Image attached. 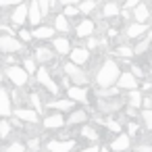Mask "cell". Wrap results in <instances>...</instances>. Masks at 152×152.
I'll list each match as a JSON object with an SVG mask.
<instances>
[{"instance_id":"37","label":"cell","mask_w":152,"mask_h":152,"mask_svg":"<svg viewBox=\"0 0 152 152\" xmlns=\"http://www.w3.org/2000/svg\"><path fill=\"white\" fill-rule=\"evenodd\" d=\"M40 2V7H42V13L46 15L48 11H50V7H52V0H38Z\"/></svg>"},{"instance_id":"23","label":"cell","mask_w":152,"mask_h":152,"mask_svg":"<svg viewBox=\"0 0 152 152\" xmlns=\"http://www.w3.org/2000/svg\"><path fill=\"white\" fill-rule=\"evenodd\" d=\"M36 58H38L40 63H50V61L54 58V54H52L50 48H38V50H36Z\"/></svg>"},{"instance_id":"21","label":"cell","mask_w":152,"mask_h":152,"mask_svg":"<svg viewBox=\"0 0 152 152\" xmlns=\"http://www.w3.org/2000/svg\"><path fill=\"white\" fill-rule=\"evenodd\" d=\"M73 104H75L73 98H63V100H54V102H50L48 106H50V108H56V110H71Z\"/></svg>"},{"instance_id":"12","label":"cell","mask_w":152,"mask_h":152,"mask_svg":"<svg viewBox=\"0 0 152 152\" xmlns=\"http://www.w3.org/2000/svg\"><path fill=\"white\" fill-rule=\"evenodd\" d=\"M15 117L34 125V123L38 121V110H31V108H17V110H15Z\"/></svg>"},{"instance_id":"52","label":"cell","mask_w":152,"mask_h":152,"mask_svg":"<svg viewBox=\"0 0 152 152\" xmlns=\"http://www.w3.org/2000/svg\"><path fill=\"white\" fill-rule=\"evenodd\" d=\"M115 2H117V0H115Z\"/></svg>"},{"instance_id":"5","label":"cell","mask_w":152,"mask_h":152,"mask_svg":"<svg viewBox=\"0 0 152 152\" xmlns=\"http://www.w3.org/2000/svg\"><path fill=\"white\" fill-rule=\"evenodd\" d=\"M38 81L50 92V94H56L58 92V86H56V81L50 77V73L46 71V69H38Z\"/></svg>"},{"instance_id":"9","label":"cell","mask_w":152,"mask_h":152,"mask_svg":"<svg viewBox=\"0 0 152 152\" xmlns=\"http://www.w3.org/2000/svg\"><path fill=\"white\" fill-rule=\"evenodd\" d=\"M73 146H75V142H73V140H67V142L52 140V142H48L46 150H48V152H71V150H73Z\"/></svg>"},{"instance_id":"35","label":"cell","mask_w":152,"mask_h":152,"mask_svg":"<svg viewBox=\"0 0 152 152\" xmlns=\"http://www.w3.org/2000/svg\"><path fill=\"white\" fill-rule=\"evenodd\" d=\"M25 71H27V73H38V69H36V63H34L31 58H25Z\"/></svg>"},{"instance_id":"16","label":"cell","mask_w":152,"mask_h":152,"mask_svg":"<svg viewBox=\"0 0 152 152\" xmlns=\"http://www.w3.org/2000/svg\"><path fill=\"white\" fill-rule=\"evenodd\" d=\"M42 7H40V2H38V0H34V2H31V7H29V23L31 25H38L40 21H42Z\"/></svg>"},{"instance_id":"30","label":"cell","mask_w":152,"mask_h":152,"mask_svg":"<svg viewBox=\"0 0 152 152\" xmlns=\"http://www.w3.org/2000/svg\"><path fill=\"white\" fill-rule=\"evenodd\" d=\"M142 121H144V125L152 131V108H146V110L142 113Z\"/></svg>"},{"instance_id":"36","label":"cell","mask_w":152,"mask_h":152,"mask_svg":"<svg viewBox=\"0 0 152 152\" xmlns=\"http://www.w3.org/2000/svg\"><path fill=\"white\" fill-rule=\"evenodd\" d=\"M7 152H25V146L23 144H11L7 148Z\"/></svg>"},{"instance_id":"2","label":"cell","mask_w":152,"mask_h":152,"mask_svg":"<svg viewBox=\"0 0 152 152\" xmlns=\"http://www.w3.org/2000/svg\"><path fill=\"white\" fill-rule=\"evenodd\" d=\"M63 71H65V75H67V77H71V79L75 81V86H83V83L88 81V75H86V73H83V71L73 63V61H71V63H67Z\"/></svg>"},{"instance_id":"18","label":"cell","mask_w":152,"mask_h":152,"mask_svg":"<svg viewBox=\"0 0 152 152\" xmlns=\"http://www.w3.org/2000/svg\"><path fill=\"white\" fill-rule=\"evenodd\" d=\"M7 115H11V98L7 90L0 88V117H7Z\"/></svg>"},{"instance_id":"51","label":"cell","mask_w":152,"mask_h":152,"mask_svg":"<svg viewBox=\"0 0 152 152\" xmlns=\"http://www.w3.org/2000/svg\"><path fill=\"white\" fill-rule=\"evenodd\" d=\"M110 150H113V148H102V152H110Z\"/></svg>"},{"instance_id":"7","label":"cell","mask_w":152,"mask_h":152,"mask_svg":"<svg viewBox=\"0 0 152 152\" xmlns=\"http://www.w3.org/2000/svg\"><path fill=\"white\" fill-rule=\"evenodd\" d=\"M117 86H119L121 90L131 92V90H135V88H137V79H135V75H133V73L125 71V73H121V77L117 79Z\"/></svg>"},{"instance_id":"44","label":"cell","mask_w":152,"mask_h":152,"mask_svg":"<svg viewBox=\"0 0 152 152\" xmlns=\"http://www.w3.org/2000/svg\"><path fill=\"white\" fill-rule=\"evenodd\" d=\"M131 71H133V75H135V77H142V75H144V71H142L140 67H133Z\"/></svg>"},{"instance_id":"39","label":"cell","mask_w":152,"mask_h":152,"mask_svg":"<svg viewBox=\"0 0 152 152\" xmlns=\"http://www.w3.org/2000/svg\"><path fill=\"white\" fill-rule=\"evenodd\" d=\"M104 125H106L110 131H121V125H119L117 121H104Z\"/></svg>"},{"instance_id":"41","label":"cell","mask_w":152,"mask_h":152,"mask_svg":"<svg viewBox=\"0 0 152 152\" xmlns=\"http://www.w3.org/2000/svg\"><path fill=\"white\" fill-rule=\"evenodd\" d=\"M125 2H127V4H125L127 9H135V7L140 4V0H125Z\"/></svg>"},{"instance_id":"50","label":"cell","mask_w":152,"mask_h":152,"mask_svg":"<svg viewBox=\"0 0 152 152\" xmlns=\"http://www.w3.org/2000/svg\"><path fill=\"white\" fill-rule=\"evenodd\" d=\"M0 88H2V71H0Z\"/></svg>"},{"instance_id":"11","label":"cell","mask_w":152,"mask_h":152,"mask_svg":"<svg viewBox=\"0 0 152 152\" xmlns=\"http://www.w3.org/2000/svg\"><path fill=\"white\" fill-rule=\"evenodd\" d=\"M63 125H65V117H63L61 113L48 115V117L44 119V127H46V129H58V127H63Z\"/></svg>"},{"instance_id":"40","label":"cell","mask_w":152,"mask_h":152,"mask_svg":"<svg viewBox=\"0 0 152 152\" xmlns=\"http://www.w3.org/2000/svg\"><path fill=\"white\" fill-rule=\"evenodd\" d=\"M21 2V0H0V7H15V4H19Z\"/></svg>"},{"instance_id":"29","label":"cell","mask_w":152,"mask_h":152,"mask_svg":"<svg viewBox=\"0 0 152 152\" xmlns=\"http://www.w3.org/2000/svg\"><path fill=\"white\" fill-rule=\"evenodd\" d=\"M117 54H119V56H123V58H129V56H133V54H135V50H133V48H129V46H119V48H117Z\"/></svg>"},{"instance_id":"19","label":"cell","mask_w":152,"mask_h":152,"mask_svg":"<svg viewBox=\"0 0 152 152\" xmlns=\"http://www.w3.org/2000/svg\"><path fill=\"white\" fill-rule=\"evenodd\" d=\"M133 17H135V21H140V23H146V21H148V17H150L148 4L140 2V4H137V7L133 9Z\"/></svg>"},{"instance_id":"46","label":"cell","mask_w":152,"mask_h":152,"mask_svg":"<svg viewBox=\"0 0 152 152\" xmlns=\"http://www.w3.org/2000/svg\"><path fill=\"white\" fill-rule=\"evenodd\" d=\"M137 152H152V146H137Z\"/></svg>"},{"instance_id":"48","label":"cell","mask_w":152,"mask_h":152,"mask_svg":"<svg viewBox=\"0 0 152 152\" xmlns=\"http://www.w3.org/2000/svg\"><path fill=\"white\" fill-rule=\"evenodd\" d=\"M144 106H146V108H152V98H146V100H144Z\"/></svg>"},{"instance_id":"22","label":"cell","mask_w":152,"mask_h":152,"mask_svg":"<svg viewBox=\"0 0 152 152\" xmlns=\"http://www.w3.org/2000/svg\"><path fill=\"white\" fill-rule=\"evenodd\" d=\"M54 29H56V27H38V29L34 31V38H36V40H48V38L54 36Z\"/></svg>"},{"instance_id":"3","label":"cell","mask_w":152,"mask_h":152,"mask_svg":"<svg viewBox=\"0 0 152 152\" xmlns=\"http://www.w3.org/2000/svg\"><path fill=\"white\" fill-rule=\"evenodd\" d=\"M7 77L15 83V86H25L27 83V71L25 69H21V67H17V65H11V67H7Z\"/></svg>"},{"instance_id":"4","label":"cell","mask_w":152,"mask_h":152,"mask_svg":"<svg viewBox=\"0 0 152 152\" xmlns=\"http://www.w3.org/2000/svg\"><path fill=\"white\" fill-rule=\"evenodd\" d=\"M11 21H13V25H23L25 21H29V7L23 4V2H19L15 7L13 15H11Z\"/></svg>"},{"instance_id":"38","label":"cell","mask_w":152,"mask_h":152,"mask_svg":"<svg viewBox=\"0 0 152 152\" xmlns=\"http://www.w3.org/2000/svg\"><path fill=\"white\" fill-rule=\"evenodd\" d=\"M19 38H21L23 42H31V40H36V38H34V34H29V31H25V29H21Z\"/></svg>"},{"instance_id":"25","label":"cell","mask_w":152,"mask_h":152,"mask_svg":"<svg viewBox=\"0 0 152 152\" xmlns=\"http://www.w3.org/2000/svg\"><path fill=\"white\" fill-rule=\"evenodd\" d=\"M102 15H104V17H117V15H119V7L115 4V0H108V2L104 4Z\"/></svg>"},{"instance_id":"24","label":"cell","mask_w":152,"mask_h":152,"mask_svg":"<svg viewBox=\"0 0 152 152\" xmlns=\"http://www.w3.org/2000/svg\"><path fill=\"white\" fill-rule=\"evenodd\" d=\"M88 119V113L86 110H75V113H71V117L67 119V123L69 125H77V123H83Z\"/></svg>"},{"instance_id":"15","label":"cell","mask_w":152,"mask_h":152,"mask_svg":"<svg viewBox=\"0 0 152 152\" xmlns=\"http://www.w3.org/2000/svg\"><path fill=\"white\" fill-rule=\"evenodd\" d=\"M69 98H73L75 102L86 104V102H88V92H86V88H81V86H73V88H69Z\"/></svg>"},{"instance_id":"28","label":"cell","mask_w":152,"mask_h":152,"mask_svg":"<svg viewBox=\"0 0 152 152\" xmlns=\"http://www.w3.org/2000/svg\"><path fill=\"white\" fill-rule=\"evenodd\" d=\"M81 135H83L86 140H90V142H96V140H98V131L92 129V127H88V125L81 127Z\"/></svg>"},{"instance_id":"49","label":"cell","mask_w":152,"mask_h":152,"mask_svg":"<svg viewBox=\"0 0 152 152\" xmlns=\"http://www.w3.org/2000/svg\"><path fill=\"white\" fill-rule=\"evenodd\" d=\"M88 46H90V48H96V46H98V42H96V40H94V38H92V40H90V42H88Z\"/></svg>"},{"instance_id":"33","label":"cell","mask_w":152,"mask_h":152,"mask_svg":"<svg viewBox=\"0 0 152 152\" xmlns=\"http://www.w3.org/2000/svg\"><path fill=\"white\" fill-rule=\"evenodd\" d=\"M29 102L34 104V108H36L38 113L42 110V102H40V96H38V94H31V96H29Z\"/></svg>"},{"instance_id":"1","label":"cell","mask_w":152,"mask_h":152,"mask_svg":"<svg viewBox=\"0 0 152 152\" xmlns=\"http://www.w3.org/2000/svg\"><path fill=\"white\" fill-rule=\"evenodd\" d=\"M119 77H121L119 65H117L115 61H104L102 67H100L98 73H96V83H98L100 88H110Z\"/></svg>"},{"instance_id":"26","label":"cell","mask_w":152,"mask_h":152,"mask_svg":"<svg viewBox=\"0 0 152 152\" xmlns=\"http://www.w3.org/2000/svg\"><path fill=\"white\" fill-rule=\"evenodd\" d=\"M144 104V100H142V94L137 92V90H131L129 92V106H133V108H140Z\"/></svg>"},{"instance_id":"27","label":"cell","mask_w":152,"mask_h":152,"mask_svg":"<svg viewBox=\"0 0 152 152\" xmlns=\"http://www.w3.org/2000/svg\"><path fill=\"white\" fill-rule=\"evenodd\" d=\"M54 27H56L58 31H67V29H69V21H67V15H58V17L54 19Z\"/></svg>"},{"instance_id":"34","label":"cell","mask_w":152,"mask_h":152,"mask_svg":"<svg viewBox=\"0 0 152 152\" xmlns=\"http://www.w3.org/2000/svg\"><path fill=\"white\" fill-rule=\"evenodd\" d=\"M77 13H79L77 7H73V4H67V7H65V15H67V17H75Z\"/></svg>"},{"instance_id":"17","label":"cell","mask_w":152,"mask_h":152,"mask_svg":"<svg viewBox=\"0 0 152 152\" xmlns=\"http://www.w3.org/2000/svg\"><path fill=\"white\" fill-rule=\"evenodd\" d=\"M146 29H148V25L146 23H131L129 27H127V38H131V40H135V38H140L142 34H146Z\"/></svg>"},{"instance_id":"10","label":"cell","mask_w":152,"mask_h":152,"mask_svg":"<svg viewBox=\"0 0 152 152\" xmlns=\"http://www.w3.org/2000/svg\"><path fill=\"white\" fill-rule=\"evenodd\" d=\"M69 56H71V61H73L75 65H83V63L90 61V50H88V48H73Z\"/></svg>"},{"instance_id":"32","label":"cell","mask_w":152,"mask_h":152,"mask_svg":"<svg viewBox=\"0 0 152 152\" xmlns=\"http://www.w3.org/2000/svg\"><path fill=\"white\" fill-rule=\"evenodd\" d=\"M9 133H11V123L0 121V137H9Z\"/></svg>"},{"instance_id":"45","label":"cell","mask_w":152,"mask_h":152,"mask_svg":"<svg viewBox=\"0 0 152 152\" xmlns=\"http://www.w3.org/2000/svg\"><path fill=\"white\" fill-rule=\"evenodd\" d=\"M29 148H31V150H38V137L29 140Z\"/></svg>"},{"instance_id":"13","label":"cell","mask_w":152,"mask_h":152,"mask_svg":"<svg viewBox=\"0 0 152 152\" xmlns=\"http://www.w3.org/2000/svg\"><path fill=\"white\" fill-rule=\"evenodd\" d=\"M129 135H125V133H119L115 140H113V144H110V148H113V152H123V150H127L129 148Z\"/></svg>"},{"instance_id":"14","label":"cell","mask_w":152,"mask_h":152,"mask_svg":"<svg viewBox=\"0 0 152 152\" xmlns=\"http://www.w3.org/2000/svg\"><path fill=\"white\" fill-rule=\"evenodd\" d=\"M92 31H94V23H92L90 19L79 21L77 27H75V34H77L79 38H88V36H92Z\"/></svg>"},{"instance_id":"31","label":"cell","mask_w":152,"mask_h":152,"mask_svg":"<svg viewBox=\"0 0 152 152\" xmlns=\"http://www.w3.org/2000/svg\"><path fill=\"white\" fill-rule=\"evenodd\" d=\"M94 9H96V2H94V0H86V2L79 4V11H81V13H92Z\"/></svg>"},{"instance_id":"43","label":"cell","mask_w":152,"mask_h":152,"mask_svg":"<svg viewBox=\"0 0 152 152\" xmlns=\"http://www.w3.org/2000/svg\"><path fill=\"white\" fill-rule=\"evenodd\" d=\"M79 152H102L98 146H90V148H83V150H79Z\"/></svg>"},{"instance_id":"20","label":"cell","mask_w":152,"mask_h":152,"mask_svg":"<svg viewBox=\"0 0 152 152\" xmlns=\"http://www.w3.org/2000/svg\"><path fill=\"white\" fill-rule=\"evenodd\" d=\"M54 50L58 52V54H71V44H69V40L67 38H54Z\"/></svg>"},{"instance_id":"42","label":"cell","mask_w":152,"mask_h":152,"mask_svg":"<svg viewBox=\"0 0 152 152\" xmlns=\"http://www.w3.org/2000/svg\"><path fill=\"white\" fill-rule=\"evenodd\" d=\"M127 129H129V133H131V135H135V133H137V125H135V123H129V125H127Z\"/></svg>"},{"instance_id":"47","label":"cell","mask_w":152,"mask_h":152,"mask_svg":"<svg viewBox=\"0 0 152 152\" xmlns=\"http://www.w3.org/2000/svg\"><path fill=\"white\" fill-rule=\"evenodd\" d=\"M58 2L67 7V4H77V2H79V0H58Z\"/></svg>"},{"instance_id":"6","label":"cell","mask_w":152,"mask_h":152,"mask_svg":"<svg viewBox=\"0 0 152 152\" xmlns=\"http://www.w3.org/2000/svg\"><path fill=\"white\" fill-rule=\"evenodd\" d=\"M0 50L2 52H19L21 44L15 36H0Z\"/></svg>"},{"instance_id":"8","label":"cell","mask_w":152,"mask_h":152,"mask_svg":"<svg viewBox=\"0 0 152 152\" xmlns=\"http://www.w3.org/2000/svg\"><path fill=\"white\" fill-rule=\"evenodd\" d=\"M96 108L100 113H115V110L121 108V100H104V96H98Z\"/></svg>"}]
</instances>
